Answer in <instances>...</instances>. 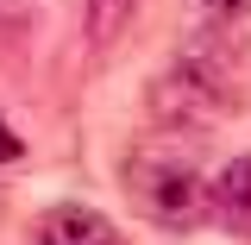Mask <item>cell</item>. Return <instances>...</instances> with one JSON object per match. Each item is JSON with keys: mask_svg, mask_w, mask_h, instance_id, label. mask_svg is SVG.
<instances>
[{"mask_svg": "<svg viewBox=\"0 0 251 245\" xmlns=\"http://www.w3.org/2000/svg\"><path fill=\"white\" fill-rule=\"evenodd\" d=\"M126 189H132L138 214L170 226V233H188L214 208V183H201V170L188 157H176V151H138L132 170H126Z\"/></svg>", "mask_w": 251, "mask_h": 245, "instance_id": "cell-1", "label": "cell"}, {"mask_svg": "<svg viewBox=\"0 0 251 245\" xmlns=\"http://www.w3.org/2000/svg\"><path fill=\"white\" fill-rule=\"evenodd\" d=\"M31 245H120V233H113L107 214H94L82 201H63V208H50L38 220V239Z\"/></svg>", "mask_w": 251, "mask_h": 245, "instance_id": "cell-2", "label": "cell"}, {"mask_svg": "<svg viewBox=\"0 0 251 245\" xmlns=\"http://www.w3.org/2000/svg\"><path fill=\"white\" fill-rule=\"evenodd\" d=\"M214 208L232 220V226H251V157H232L214 176Z\"/></svg>", "mask_w": 251, "mask_h": 245, "instance_id": "cell-3", "label": "cell"}, {"mask_svg": "<svg viewBox=\"0 0 251 245\" xmlns=\"http://www.w3.org/2000/svg\"><path fill=\"white\" fill-rule=\"evenodd\" d=\"M132 13H138V0H88V31L107 44V38H120V31H126Z\"/></svg>", "mask_w": 251, "mask_h": 245, "instance_id": "cell-4", "label": "cell"}, {"mask_svg": "<svg viewBox=\"0 0 251 245\" xmlns=\"http://www.w3.org/2000/svg\"><path fill=\"white\" fill-rule=\"evenodd\" d=\"M207 13H220V19H251V0H201Z\"/></svg>", "mask_w": 251, "mask_h": 245, "instance_id": "cell-5", "label": "cell"}, {"mask_svg": "<svg viewBox=\"0 0 251 245\" xmlns=\"http://www.w3.org/2000/svg\"><path fill=\"white\" fill-rule=\"evenodd\" d=\"M0 157H19V138H13V126H0Z\"/></svg>", "mask_w": 251, "mask_h": 245, "instance_id": "cell-6", "label": "cell"}]
</instances>
